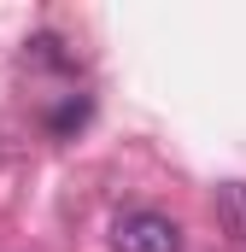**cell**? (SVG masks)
I'll use <instances>...</instances> for the list:
<instances>
[{
    "label": "cell",
    "mask_w": 246,
    "mask_h": 252,
    "mask_svg": "<svg viewBox=\"0 0 246 252\" xmlns=\"http://www.w3.org/2000/svg\"><path fill=\"white\" fill-rule=\"evenodd\" d=\"M112 247L118 252H182V229L164 211H123L112 223Z\"/></svg>",
    "instance_id": "cell-1"
},
{
    "label": "cell",
    "mask_w": 246,
    "mask_h": 252,
    "mask_svg": "<svg viewBox=\"0 0 246 252\" xmlns=\"http://www.w3.org/2000/svg\"><path fill=\"white\" fill-rule=\"evenodd\" d=\"M217 217H223V229L246 241V182H223L217 188Z\"/></svg>",
    "instance_id": "cell-2"
},
{
    "label": "cell",
    "mask_w": 246,
    "mask_h": 252,
    "mask_svg": "<svg viewBox=\"0 0 246 252\" xmlns=\"http://www.w3.org/2000/svg\"><path fill=\"white\" fill-rule=\"evenodd\" d=\"M82 118H88V100H70V106H59V112H53V129L64 135V129H76V124H82Z\"/></svg>",
    "instance_id": "cell-3"
}]
</instances>
